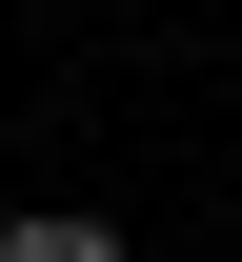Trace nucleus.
<instances>
[{"label":"nucleus","mask_w":242,"mask_h":262,"mask_svg":"<svg viewBox=\"0 0 242 262\" xmlns=\"http://www.w3.org/2000/svg\"><path fill=\"white\" fill-rule=\"evenodd\" d=\"M0 262H121V222H81V202H40V222H0Z\"/></svg>","instance_id":"obj_1"}]
</instances>
